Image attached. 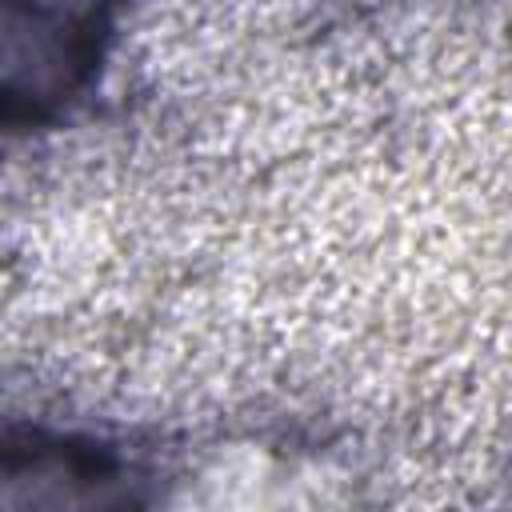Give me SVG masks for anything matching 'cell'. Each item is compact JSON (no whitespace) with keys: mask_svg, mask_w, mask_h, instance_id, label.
<instances>
[{"mask_svg":"<svg viewBox=\"0 0 512 512\" xmlns=\"http://www.w3.org/2000/svg\"><path fill=\"white\" fill-rule=\"evenodd\" d=\"M104 4H108V0H4V8H12V12L44 16V20L72 24V28H88V32H92V20L100 16Z\"/></svg>","mask_w":512,"mask_h":512,"instance_id":"cell-2","label":"cell"},{"mask_svg":"<svg viewBox=\"0 0 512 512\" xmlns=\"http://www.w3.org/2000/svg\"><path fill=\"white\" fill-rule=\"evenodd\" d=\"M92 64V32L56 24L44 16L12 12L0 16V92L16 112L52 108L68 96Z\"/></svg>","mask_w":512,"mask_h":512,"instance_id":"cell-1","label":"cell"}]
</instances>
